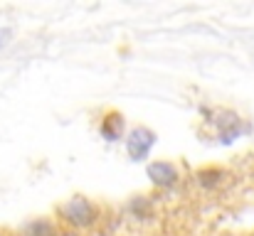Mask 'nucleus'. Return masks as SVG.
Wrapping results in <instances>:
<instances>
[{
  "instance_id": "nucleus-1",
  "label": "nucleus",
  "mask_w": 254,
  "mask_h": 236,
  "mask_svg": "<svg viewBox=\"0 0 254 236\" xmlns=\"http://www.w3.org/2000/svg\"><path fill=\"white\" fill-rule=\"evenodd\" d=\"M60 219L74 229H89L99 222V207L84 194H74L64 204H60Z\"/></svg>"
},
{
  "instance_id": "nucleus-2",
  "label": "nucleus",
  "mask_w": 254,
  "mask_h": 236,
  "mask_svg": "<svg viewBox=\"0 0 254 236\" xmlns=\"http://www.w3.org/2000/svg\"><path fill=\"white\" fill-rule=\"evenodd\" d=\"M205 116H210L207 121H212L217 126V138L222 145H230L235 143L242 133L250 131V126L242 123V118L235 113V111H227V108H220V111H210V108H202Z\"/></svg>"
},
{
  "instance_id": "nucleus-3",
  "label": "nucleus",
  "mask_w": 254,
  "mask_h": 236,
  "mask_svg": "<svg viewBox=\"0 0 254 236\" xmlns=\"http://www.w3.org/2000/svg\"><path fill=\"white\" fill-rule=\"evenodd\" d=\"M153 145H156V133L151 128H146V126H136L128 133V138H126V153H128V157L133 162L146 160V157L151 155Z\"/></svg>"
},
{
  "instance_id": "nucleus-4",
  "label": "nucleus",
  "mask_w": 254,
  "mask_h": 236,
  "mask_svg": "<svg viewBox=\"0 0 254 236\" xmlns=\"http://www.w3.org/2000/svg\"><path fill=\"white\" fill-rule=\"evenodd\" d=\"M146 175H148L151 182H153L156 187H161V189H170V187H175V185L180 182V170H178V165L170 162V160H156V162H151V165L146 167Z\"/></svg>"
},
{
  "instance_id": "nucleus-5",
  "label": "nucleus",
  "mask_w": 254,
  "mask_h": 236,
  "mask_svg": "<svg viewBox=\"0 0 254 236\" xmlns=\"http://www.w3.org/2000/svg\"><path fill=\"white\" fill-rule=\"evenodd\" d=\"M99 133H101V138L109 141V143L121 141V138H124V113H119V111H106L104 118H101V123H99Z\"/></svg>"
},
{
  "instance_id": "nucleus-6",
  "label": "nucleus",
  "mask_w": 254,
  "mask_h": 236,
  "mask_svg": "<svg viewBox=\"0 0 254 236\" xmlns=\"http://www.w3.org/2000/svg\"><path fill=\"white\" fill-rule=\"evenodd\" d=\"M225 177H227V172H225L222 167H215V165L202 167V170H197V172H195V182H197L202 189H207V192L217 189V187L225 182Z\"/></svg>"
},
{
  "instance_id": "nucleus-7",
  "label": "nucleus",
  "mask_w": 254,
  "mask_h": 236,
  "mask_svg": "<svg viewBox=\"0 0 254 236\" xmlns=\"http://www.w3.org/2000/svg\"><path fill=\"white\" fill-rule=\"evenodd\" d=\"M25 236H57V229L50 219H32L22 227Z\"/></svg>"
},
{
  "instance_id": "nucleus-8",
  "label": "nucleus",
  "mask_w": 254,
  "mask_h": 236,
  "mask_svg": "<svg viewBox=\"0 0 254 236\" xmlns=\"http://www.w3.org/2000/svg\"><path fill=\"white\" fill-rule=\"evenodd\" d=\"M128 209H131L136 217H148V212H151V202H148V197H133L131 204H128Z\"/></svg>"
},
{
  "instance_id": "nucleus-9",
  "label": "nucleus",
  "mask_w": 254,
  "mask_h": 236,
  "mask_svg": "<svg viewBox=\"0 0 254 236\" xmlns=\"http://www.w3.org/2000/svg\"><path fill=\"white\" fill-rule=\"evenodd\" d=\"M7 37H10V30H0V47L7 42Z\"/></svg>"
},
{
  "instance_id": "nucleus-10",
  "label": "nucleus",
  "mask_w": 254,
  "mask_h": 236,
  "mask_svg": "<svg viewBox=\"0 0 254 236\" xmlns=\"http://www.w3.org/2000/svg\"><path fill=\"white\" fill-rule=\"evenodd\" d=\"M227 236H232V234H227Z\"/></svg>"
},
{
  "instance_id": "nucleus-11",
  "label": "nucleus",
  "mask_w": 254,
  "mask_h": 236,
  "mask_svg": "<svg viewBox=\"0 0 254 236\" xmlns=\"http://www.w3.org/2000/svg\"><path fill=\"white\" fill-rule=\"evenodd\" d=\"M252 236H254V234H252Z\"/></svg>"
}]
</instances>
